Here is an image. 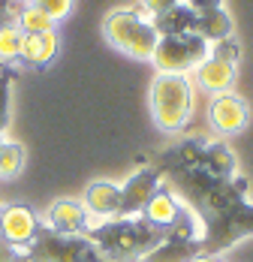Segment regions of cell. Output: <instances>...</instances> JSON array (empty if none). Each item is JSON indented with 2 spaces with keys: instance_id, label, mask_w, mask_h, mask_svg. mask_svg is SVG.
Wrapping results in <instances>:
<instances>
[{
  "instance_id": "9",
  "label": "cell",
  "mask_w": 253,
  "mask_h": 262,
  "mask_svg": "<svg viewBox=\"0 0 253 262\" xmlns=\"http://www.w3.org/2000/svg\"><path fill=\"white\" fill-rule=\"evenodd\" d=\"M46 226L60 235H85L91 226V214L81 199H57L46 214Z\"/></svg>"
},
{
  "instance_id": "6",
  "label": "cell",
  "mask_w": 253,
  "mask_h": 262,
  "mask_svg": "<svg viewBox=\"0 0 253 262\" xmlns=\"http://www.w3.org/2000/svg\"><path fill=\"white\" fill-rule=\"evenodd\" d=\"M43 226L46 223L39 220V214L25 202L3 205V211H0V241L15 250H27L43 232Z\"/></svg>"
},
{
  "instance_id": "16",
  "label": "cell",
  "mask_w": 253,
  "mask_h": 262,
  "mask_svg": "<svg viewBox=\"0 0 253 262\" xmlns=\"http://www.w3.org/2000/svg\"><path fill=\"white\" fill-rule=\"evenodd\" d=\"M15 25H18L22 33H46V30H54V21H51L39 6H33L30 0H27V6L22 9V15H18Z\"/></svg>"
},
{
  "instance_id": "10",
  "label": "cell",
  "mask_w": 253,
  "mask_h": 262,
  "mask_svg": "<svg viewBox=\"0 0 253 262\" xmlns=\"http://www.w3.org/2000/svg\"><path fill=\"white\" fill-rule=\"evenodd\" d=\"M60 52V36L54 30H46V33H25L22 39V54L18 60L30 67V70H46L51 60Z\"/></svg>"
},
{
  "instance_id": "4",
  "label": "cell",
  "mask_w": 253,
  "mask_h": 262,
  "mask_svg": "<svg viewBox=\"0 0 253 262\" xmlns=\"http://www.w3.org/2000/svg\"><path fill=\"white\" fill-rule=\"evenodd\" d=\"M25 262H106V256L88 235H60L43 226L25 250Z\"/></svg>"
},
{
  "instance_id": "25",
  "label": "cell",
  "mask_w": 253,
  "mask_h": 262,
  "mask_svg": "<svg viewBox=\"0 0 253 262\" xmlns=\"http://www.w3.org/2000/svg\"><path fill=\"white\" fill-rule=\"evenodd\" d=\"M190 262H226V259H220V256H205L202 253V256H193Z\"/></svg>"
},
{
  "instance_id": "7",
  "label": "cell",
  "mask_w": 253,
  "mask_h": 262,
  "mask_svg": "<svg viewBox=\"0 0 253 262\" xmlns=\"http://www.w3.org/2000/svg\"><path fill=\"white\" fill-rule=\"evenodd\" d=\"M247 121H250V105H247V100H241L238 94L226 91V94L211 97V103H208V124H211V130L217 136H232V133L244 130Z\"/></svg>"
},
{
  "instance_id": "18",
  "label": "cell",
  "mask_w": 253,
  "mask_h": 262,
  "mask_svg": "<svg viewBox=\"0 0 253 262\" xmlns=\"http://www.w3.org/2000/svg\"><path fill=\"white\" fill-rule=\"evenodd\" d=\"M9 103H12V73L0 70V139L9 127Z\"/></svg>"
},
{
  "instance_id": "20",
  "label": "cell",
  "mask_w": 253,
  "mask_h": 262,
  "mask_svg": "<svg viewBox=\"0 0 253 262\" xmlns=\"http://www.w3.org/2000/svg\"><path fill=\"white\" fill-rule=\"evenodd\" d=\"M211 57H220V60H229V63H238V54H241V46H238V39L235 36H229L223 42H214L211 49H208Z\"/></svg>"
},
{
  "instance_id": "3",
  "label": "cell",
  "mask_w": 253,
  "mask_h": 262,
  "mask_svg": "<svg viewBox=\"0 0 253 262\" xmlns=\"http://www.w3.org/2000/svg\"><path fill=\"white\" fill-rule=\"evenodd\" d=\"M193 115V81L190 76L157 73L151 81V118L163 133H181Z\"/></svg>"
},
{
  "instance_id": "11",
  "label": "cell",
  "mask_w": 253,
  "mask_h": 262,
  "mask_svg": "<svg viewBox=\"0 0 253 262\" xmlns=\"http://www.w3.org/2000/svg\"><path fill=\"white\" fill-rule=\"evenodd\" d=\"M81 205L88 208L91 217H97V220L118 217V208H121V187L112 184V181H91L85 187Z\"/></svg>"
},
{
  "instance_id": "5",
  "label": "cell",
  "mask_w": 253,
  "mask_h": 262,
  "mask_svg": "<svg viewBox=\"0 0 253 262\" xmlns=\"http://www.w3.org/2000/svg\"><path fill=\"white\" fill-rule=\"evenodd\" d=\"M208 42L196 33H178V36H160L151 60L157 73H175V76H190L205 57H208Z\"/></svg>"
},
{
  "instance_id": "19",
  "label": "cell",
  "mask_w": 253,
  "mask_h": 262,
  "mask_svg": "<svg viewBox=\"0 0 253 262\" xmlns=\"http://www.w3.org/2000/svg\"><path fill=\"white\" fill-rule=\"evenodd\" d=\"M30 3H33V6H39L51 21H54V25H57V21H64V18L73 12V0H30Z\"/></svg>"
},
{
  "instance_id": "23",
  "label": "cell",
  "mask_w": 253,
  "mask_h": 262,
  "mask_svg": "<svg viewBox=\"0 0 253 262\" xmlns=\"http://www.w3.org/2000/svg\"><path fill=\"white\" fill-rule=\"evenodd\" d=\"M187 9H193V12H208V9H220L223 6V0H181Z\"/></svg>"
},
{
  "instance_id": "12",
  "label": "cell",
  "mask_w": 253,
  "mask_h": 262,
  "mask_svg": "<svg viewBox=\"0 0 253 262\" xmlns=\"http://www.w3.org/2000/svg\"><path fill=\"white\" fill-rule=\"evenodd\" d=\"M196 73V81H199V88L208 91L211 97H217V94H226L232 91V84H235V63H229V60H220V57H205L202 63L193 70Z\"/></svg>"
},
{
  "instance_id": "8",
  "label": "cell",
  "mask_w": 253,
  "mask_h": 262,
  "mask_svg": "<svg viewBox=\"0 0 253 262\" xmlns=\"http://www.w3.org/2000/svg\"><path fill=\"white\" fill-rule=\"evenodd\" d=\"M160 172L154 169V166H142V169H136L126 184L121 187V208H118V217H142V211L145 205L151 202V196L160 190Z\"/></svg>"
},
{
  "instance_id": "13",
  "label": "cell",
  "mask_w": 253,
  "mask_h": 262,
  "mask_svg": "<svg viewBox=\"0 0 253 262\" xmlns=\"http://www.w3.org/2000/svg\"><path fill=\"white\" fill-rule=\"evenodd\" d=\"M193 33L205 39L208 46L214 42H223L232 36V18L229 12L220 6V9H208V12H196V21H193Z\"/></svg>"
},
{
  "instance_id": "1",
  "label": "cell",
  "mask_w": 253,
  "mask_h": 262,
  "mask_svg": "<svg viewBox=\"0 0 253 262\" xmlns=\"http://www.w3.org/2000/svg\"><path fill=\"white\" fill-rule=\"evenodd\" d=\"M85 235L102 250L106 262H145L166 241H196L187 229H160L145 217H109L88 226ZM199 244V241H196Z\"/></svg>"
},
{
  "instance_id": "17",
  "label": "cell",
  "mask_w": 253,
  "mask_h": 262,
  "mask_svg": "<svg viewBox=\"0 0 253 262\" xmlns=\"http://www.w3.org/2000/svg\"><path fill=\"white\" fill-rule=\"evenodd\" d=\"M22 39H25V33L18 30V25L0 27V67L18 60V54H22Z\"/></svg>"
},
{
  "instance_id": "24",
  "label": "cell",
  "mask_w": 253,
  "mask_h": 262,
  "mask_svg": "<svg viewBox=\"0 0 253 262\" xmlns=\"http://www.w3.org/2000/svg\"><path fill=\"white\" fill-rule=\"evenodd\" d=\"M0 262H25V250H15L0 241Z\"/></svg>"
},
{
  "instance_id": "15",
  "label": "cell",
  "mask_w": 253,
  "mask_h": 262,
  "mask_svg": "<svg viewBox=\"0 0 253 262\" xmlns=\"http://www.w3.org/2000/svg\"><path fill=\"white\" fill-rule=\"evenodd\" d=\"M25 145L12 139H0V178H18L25 169Z\"/></svg>"
},
{
  "instance_id": "14",
  "label": "cell",
  "mask_w": 253,
  "mask_h": 262,
  "mask_svg": "<svg viewBox=\"0 0 253 262\" xmlns=\"http://www.w3.org/2000/svg\"><path fill=\"white\" fill-rule=\"evenodd\" d=\"M154 27L160 36H178V33H193V21H196V12L187 9L184 3H178L175 9L163 12V15H154L151 18Z\"/></svg>"
},
{
  "instance_id": "21",
  "label": "cell",
  "mask_w": 253,
  "mask_h": 262,
  "mask_svg": "<svg viewBox=\"0 0 253 262\" xmlns=\"http://www.w3.org/2000/svg\"><path fill=\"white\" fill-rule=\"evenodd\" d=\"M25 6H27V0H0V27L15 25Z\"/></svg>"
},
{
  "instance_id": "27",
  "label": "cell",
  "mask_w": 253,
  "mask_h": 262,
  "mask_svg": "<svg viewBox=\"0 0 253 262\" xmlns=\"http://www.w3.org/2000/svg\"><path fill=\"white\" fill-rule=\"evenodd\" d=\"M0 70H3V67H0Z\"/></svg>"
},
{
  "instance_id": "22",
  "label": "cell",
  "mask_w": 253,
  "mask_h": 262,
  "mask_svg": "<svg viewBox=\"0 0 253 262\" xmlns=\"http://www.w3.org/2000/svg\"><path fill=\"white\" fill-rule=\"evenodd\" d=\"M181 0H142V12L145 15H163V12H169V9H175Z\"/></svg>"
},
{
  "instance_id": "26",
  "label": "cell",
  "mask_w": 253,
  "mask_h": 262,
  "mask_svg": "<svg viewBox=\"0 0 253 262\" xmlns=\"http://www.w3.org/2000/svg\"><path fill=\"white\" fill-rule=\"evenodd\" d=\"M0 211H3V205H0Z\"/></svg>"
},
{
  "instance_id": "2",
  "label": "cell",
  "mask_w": 253,
  "mask_h": 262,
  "mask_svg": "<svg viewBox=\"0 0 253 262\" xmlns=\"http://www.w3.org/2000/svg\"><path fill=\"white\" fill-rule=\"evenodd\" d=\"M102 36L112 49L124 52L126 57H139V60H151L154 49L160 42L151 15H145L142 9H112L102 18Z\"/></svg>"
}]
</instances>
